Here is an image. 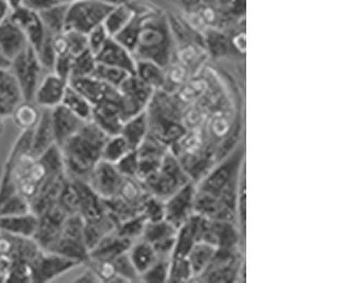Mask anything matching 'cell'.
Wrapping results in <instances>:
<instances>
[{
	"mask_svg": "<svg viewBox=\"0 0 352 283\" xmlns=\"http://www.w3.org/2000/svg\"><path fill=\"white\" fill-rule=\"evenodd\" d=\"M107 134L89 120L60 147L67 176L72 180L87 182L88 176L101 159L102 149Z\"/></svg>",
	"mask_w": 352,
	"mask_h": 283,
	"instance_id": "cell-1",
	"label": "cell"
},
{
	"mask_svg": "<svg viewBox=\"0 0 352 283\" xmlns=\"http://www.w3.org/2000/svg\"><path fill=\"white\" fill-rule=\"evenodd\" d=\"M135 61H151L166 68L173 60V39L166 19L143 6L141 27L133 51Z\"/></svg>",
	"mask_w": 352,
	"mask_h": 283,
	"instance_id": "cell-2",
	"label": "cell"
},
{
	"mask_svg": "<svg viewBox=\"0 0 352 283\" xmlns=\"http://www.w3.org/2000/svg\"><path fill=\"white\" fill-rule=\"evenodd\" d=\"M141 182L151 196L164 202L192 180L170 149L163 157L158 170Z\"/></svg>",
	"mask_w": 352,
	"mask_h": 283,
	"instance_id": "cell-3",
	"label": "cell"
},
{
	"mask_svg": "<svg viewBox=\"0 0 352 283\" xmlns=\"http://www.w3.org/2000/svg\"><path fill=\"white\" fill-rule=\"evenodd\" d=\"M9 70L16 78L23 100L33 101L35 90L46 72L39 63L36 51L28 45L16 58L11 61Z\"/></svg>",
	"mask_w": 352,
	"mask_h": 283,
	"instance_id": "cell-4",
	"label": "cell"
},
{
	"mask_svg": "<svg viewBox=\"0 0 352 283\" xmlns=\"http://www.w3.org/2000/svg\"><path fill=\"white\" fill-rule=\"evenodd\" d=\"M112 9V6L102 0H78L68 3L66 29L88 34L92 29L102 25Z\"/></svg>",
	"mask_w": 352,
	"mask_h": 283,
	"instance_id": "cell-5",
	"label": "cell"
},
{
	"mask_svg": "<svg viewBox=\"0 0 352 283\" xmlns=\"http://www.w3.org/2000/svg\"><path fill=\"white\" fill-rule=\"evenodd\" d=\"M84 219L80 214H72L65 220L60 238L50 251L60 253L84 264L89 258V251L84 237Z\"/></svg>",
	"mask_w": 352,
	"mask_h": 283,
	"instance_id": "cell-6",
	"label": "cell"
},
{
	"mask_svg": "<svg viewBox=\"0 0 352 283\" xmlns=\"http://www.w3.org/2000/svg\"><path fill=\"white\" fill-rule=\"evenodd\" d=\"M80 265L82 263L66 255L41 249L30 262L32 282H50Z\"/></svg>",
	"mask_w": 352,
	"mask_h": 283,
	"instance_id": "cell-7",
	"label": "cell"
},
{
	"mask_svg": "<svg viewBox=\"0 0 352 283\" xmlns=\"http://www.w3.org/2000/svg\"><path fill=\"white\" fill-rule=\"evenodd\" d=\"M118 90L121 94L125 120L145 111L156 92L135 74H129Z\"/></svg>",
	"mask_w": 352,
	"mask_h": 283,
	"instance_id": "cell-8",
	"label": "cell"
},
{
	"mask_svg": "<svg viewBox=\"0 0 352 283\" xmlns=\"http://www.w3.org/2000/svg\"><path fill=\"white\" fill-rule=\"evenodd\" d=\"M124 180L115 164L100 159L90 172L87 184L102 200H108L119 194Z\"/></svg>",
	"mask_w": 352,
	"mask_h": 283,
	"instance_id": "cell-9",
	"label": "cell"
},
{
	"mask_svg": "<svg viewBox=\"0 0 352 283\" xmlns=\"http://www.w3.org/2000/svg\"><path fill=\"white\" fill-rule=\"evenodd\" d=\"M195 194L196 184L188 182L178 191L164 200V220L179 229L195 214Z\"/></svg>",
	"mask_w": 352,
	"mask_h": 283,
	"instance_id": "cell-10",
	"label": "cell"
},
{
	"mask_svg": "<svg viewBox=\"0 0 352 283\" xmlns=\"http://www.w3.org/2000/svg\"><path fill=\"white\" fill-rule=\"evenodd\" d=\"M91 120L108 136L120 134L122 125L125 123V117L119 90H116L107 99L94 106Z\"/></svg>",
	"mask_w": 352,
	"mask_h": 283,
	"instance_id": "cell-11",
	"label": "cell"
},
{
	"mask_svg": "<svg viewBox=\"0 0 352 283\" xmlns=\"http://www.w3.org/2000/svg\"><path fill=\"white\" fill-rule=\"evenodd\" d=\"M178 229L165 220L146 222L141 239L149 242L158 257H172Z\"/></svg>",
	"mask_w": 352,
	"mask_h": 283,
	"instance_id": "cell-12",
	"label": "cell"
},
{
	"mask_svg": "<svg viewBox=\"0 0 352 283\" xmlns=\"http://www.w3.org/2000/svg\"><path fill=\"white\" fill-rule=\"evenodd\" d=\"M41 249L33 238L17 237L0 231V257L9 262L30 263Z\"/></svg>",
	"mask_w": 352,
	"mask_h": 283,
	"instance_id": "cell-13",
	"label": "cell"
},
{
	"mask_svg": "<svg viewBox=\"0 0 352 283\" xmlns=\"http://www.w3.org/2000/svg\"><path fill=\"white\" fill-rule=\"evenodd\" d=\"M68 84V81L54 72H47L35 90L33 102L41 109H54L62 104Z\"/></svg>",
	"mask_w": 352,
	"mask_h": 283,
	"instance_id": "cell-14",
	"label": "cell"
},
{
	"mask_svg": "<svg viewBox=\"0 0 352 283\" xmlns=\"http://www.w3.org/2000/svg\"><path fill=\"white\" fill-rule=\"evenodd\" d=\"M27 37L23 29L8 15L0 21V50L11 63L28 46Z\"/></svg>",
	"mask_w": 352,
	"mask_h": 283,
	"instance_id": "cell-15",
	"label": "cell"
},
{
	"mask_svg": "<svg viewBox=\"0 0 352 283\" xmlns=\"http://www.w3.org/2000/svg\"><path fill=\"white\" fill-rule=\"evenodd\" d=\"M96 62L108 66L117 67L131 74L135 72V60L133 53L120 44L113 37H110L105 46L96 56Z\"/></svg>",
	"mask_w": 352,
	"mask_h": 283,
	"instance_id": "cell-16",
	"label": "cell"
},
{
	"mask_svg": "<svg viewBox=\"0 0 352 283\" xmlns=\"http://www.w3.org/2000/svg\"><path fill=\"white\" fill-rule=\"evenodd\" d=\"M51 120L55 143L58 147H62L68 139L74 136V134L78 133V129L86 123L62 104L51 109Z\"/></svg>",
	"mask_w": 352,
	"mask_h": 283,
	"instance_id": "cell-17",
	"label": "cell"
},
{
	"mask_svg": "<svg viewBox=\"0 0 352 283\" xmlns=\"http://www.w3.org/2000/svg\"><path fill=\"white\" fill-rule=\"evenodd\" d=\"M78 190V214L84 221L101 219L107 213L105 202L90 188L85 180H74Z\"/></svg>",
	"mask_w": 352,
	"mask_h": 283,
	"instance_id": "cell-18",
	"label": "cell"
},
{
	"mask_svg": "<svg viewBox=\"0 0 352 283\" xmlns=\"http://www.w3.org/2000/svg\"><path fill=\"white\" fill-rule=\"evenodd\" d=\"M55 145L56 143L51 120V109H41V118L32 131L30 155L35 158L41 157Z\"/></svg>",
	"mask_w": 352,
	"mask_h": 283,
	"instance_id": "cell-19",
	"label": "cell"
},
{
	"mask_svg": "<svg viewBox=\"0 0 352 283\" xmlns=\"http://www.w3.org/2000/svg\"><path fill=\"white\" fill-rule=\"evenodd\" d=\"M38 225V216L34 212L0 217V231L17 235L33 238Z\"/></svg>",
	"mask_w": 352,
	"mask_h": 283,
	"instance_id": "cell-20",
	"label": "cell"
},
{
	"mask_svg": "<svg viewBox=\"0 0 352 283\" xmlns=\"http://www.w3.org/2000/svg\"><path fill=\"white\" fill-rule=\"evenodd\" d=\"M69 84L82 94L92 106L98 105L104 100L107 99L112 92L118 88L111 87L108 84L104 83L101 80L94 76H86V78H72Z\"/></svg>",
	"mask_w": 352,
	"mask_h": 283,
	"instance_id": "cell-21",
	"label": "cell"
},
{
	"mask_svg": "<svg viewBox=\"0 0 352 283\" xmlns=\"http://www.w3.org/2000/svg\"><path fill=\"white\" fill-rule=\"evenodd\" d=\"M148 132V117H147L146 109H145V111L125 120L120 134L127 141L131 150H137L138 147L147 136Z\"/></svg>",
	"mask_w": 352,
	"mask_h": 283,
	"instance_id": "cell-22",
	"label": "cell"
},
{
	"mask_svg": "<svg viewBox=\"0 0 352 283\" xmlns=\"http://www.w3.org/2000/svg\"><path fill=\"white\" fill-rule=\"evenodd\" d=\"M133 242L120 237L116 231L105 235L89 253V258L113 260L116 257L129 251Z\"/></svg>",
	"mask_w": 352,
	"mask_h": 283,
	"instance_id": "cell-23",
	"label": "cell"
},
{
	"mask_svg": "<svg viewBox=\"0 0 352 283\" xmlns=\"http://www.w3.org/2000/svg\"><path fill=\"white\" fill-rule=\"evenodd\" d=\"M216 251H217V247L208 242L197 241L192 245V249L186 255V258H188L192 271V275H194L192 281H197V279L206 272L208 265L213 260Z\"/></svg>",
	"mask_w": 352,
	"mask_h": 283,
	"instance_id": "cell-24",
	"label": "cell"
},
{
	"mask_svg": "<svg viewBox=\"0 0 352 283\" xmlns=\"http://www.w3.org/2000/svg\"><path fill=\"white\" fill-rule=\"evenodd\" d=\"M129 259L137 271L139 277L146 272L153 263L158 259L156 251L149 242L143 239H138L131 243L129 251Z\"/></svg>",
	"mask_w": 352,
	"mask_h": 283,
	"instance_id": "cell-25",
	"label": "cell"
},
{
	"mask_svg": "<svg viewBox=\"0 0 352 283\" xmlns=\"http://www.w3.org/2000/svg\"><path fill=\"white\" fill-rule=\"evenodd\" d=\"M41 115V109L33 101L19 102L13 112L11 117L13 119L14 125H16L21 132L31 131L34 129L35 125L38 123Z\"/></svg>",
	"mask_w": 352,
	"mask_h": 283,
	"instance_id": "cell-26",
	"label": "cell"
},
{
	"mask_svg": "<svg viewBox=\"0 0 352 283\" xmlns=\"http://www.w3.org/2000/svg\"><path fill=\"white\" fill-rule=\"evenodd\" d=\"M63 224L48 219L45 216H39L38 225L33 239L41 249L50 251L60 238Z\"/></svg>",
	"mask_w": 352,
	"mask_h": 283,
	"instance_id": "cell-27",
	"label": "cell"
},
{
	"mask_svg": "<svg viewBox=\"0 0 352 283\" xmlns=\"http://www.w3.org/2000/svg\"><path fill=\"white\" fill-rule=\"evenodd\" d=\"M68 3H60L38 13L39 19L47 32L60 34L66 29V15Z\"/></svg>",
	"mask_w": 352,
	"mask_h": 283,
	"instance_id": "cell-28",
	"label": "cell"
},
{
	"mask_svg": "<svg viewBox=\"0 0 352 283\" xmlns=\"http://www.w3.org/2000/svg\"><path fill=\"white\" fill-rule=\"evenodd\" d=\"M135 74L155 90H161L164 85L165 68L151 61H135Z\"/></svg>",
	"mask_w": 352,
	"mask_h": 283,
	"instance_id": "cell-29",
	"label": "cell"
},
{
	"mask_svg": "<svg viewBox=\"0 0 352 283\" xmlns=\"http://www.w3.org/2000/svg\"><path fill=\"white\" fill-rule=\"evenodd\" d=\"M62 105L84 121L91 120L94 106L82 94L74 90L70 84H68V87L65 92Z\"/></svg>",
	"mask_w": 352,
	"mask_h": 283,
	"instance_id": "cell-30",
	"label": "cell"
},
{
	"mask_svg": "<svg viewBox=\"0 0 352 283\" xmlns=\"http://www.w3.org/2000/svg\"><path fill=\"white\" fill-rule=\"evenodd\" d=\"M135 14V11L131 3L116 6L112 7L106 17L103 23L104 27L110 36L113 37L133 19Z\"/></svg>",
	"mask_w": 352,
	"mask_h": 283,
	"instance_id": "cell-31",
	"label": "cell"
},
{
	"mask_svg": "<svg viewBox=\"0 0 352 283\" xmlns=\"http://www.w3.org/2000/svg\"><path fill=\"white\" fill-rule=\"evenodd\" d=\"M131 150L129 143L121 134L112 135L108 137L107 140L104 143L101 159L108 161L110 164H116Z\"/></svg>",
	"mask_w": 352,
	"mask_h": 283,
	"instance_id": "cell-32",
	"label": "cell"
},
{
	"mask_svg": "<svg viewBox=\"0 0 352 283\" xmlns=\"http://www.w3.org/2000/svg\"><path fill=\"white\" fill-rule=\"evenodd\" d=\"M146 222L142 213L135 214L133 217L120 222L116 227V233L124 239L131 242L135 241L142 237Z\"/></svg>",
	"mask_w": 352,
	"mask_h": 283,
	"instance_id": "cell-33",
	"label": "cell"
},
{
	"mask_svg": "<svg viewBox=\"0 0 352 283\" xmlns=\"http://www.w3.org/2000/svg\"><path fill=\"white\" fill-rule=\"evenodd\" d=\"M0 100H7L16 105L23 101L19 83L9 68H0Z\"/></svg>",
	"mask_w": 352,
	"mask_h": 283,
	"instance_id": "cell-34",
	"label": "cell"
},
{
	"mask_svg": "<svg viewBox=\"0 0 352 283\" xmlns=\"http://www.w3.org/2000/svg\"><path fill=\"white\" fill-rule=\"evenodd\" d=\"M96 64H98V62H96V56L89 49L80 53L78 56H74L70 80L72 78L91 76L94 74V70H96Z\"/></svg>",
	"mask_w": 352,
	"mask_h": 283,
	"instance_id": "cell-35",
	"label": "cell"
},
{
	"mask_svg": "<svg viewBox=\"0 0 352 283\" xmlns=\"http://www.w3.org/2000/svg\"><path fill=\"white\" fill-rule=\"evenodd\" d=\"M170 258L172 257H158L146 272L140 276V281L148 283L168 282Z\"/></svg>",
	"mask_w": 352,
	"mask_h": 283,
	"instance_id": "cell-36",
	"label": "cell"
},
{
	"mask_svg": "<svg viewBox=\"0 0 352 283\" xmlns=\"http://www.w3.org/2000/svg\"><path fill=\"white\" fill-rule=\"evenodd\" d=\"M129 72L120 70L117 67L108 66V65L96 64L92 76L101 80L104 83L108 84L111 87L119 88L125 78L129 76Z\"/></svg>",
	"mask_w": 352,
	"mask_h": 283,
	"instance_id": "cell-37",
	"label": "cell"
},
{
	"mask_svg": "<svg viewBox=\"0 0 352 283\" xmlns=\"http://www.w3.org/2000/svg\"><path fill=\"white\" fill-rule=\"evenodd\" d=\"M192 280H194V275L188 258L172 255L168 282H188Z\"/></svg>",
	"mask_w": 352,
	"mask_h": 283,
	"instance_id": "cell-38",
	"label": "cell"
},
{
	"mask_svg": "<svg viewBox=\"0 0 352 283\" xmlns=\"http://www.w3.org/2000/svg\"><path fill=\"white\" fill-rule=\"evenodd\" d=\"M31 211L30 200L21 196L19 192L9 196L7 200L0 205V217L7 216H16V214L27 213Z\"/></svg>",
	"mask_w": 352,
	"mask_h": 283,
	"instance_id": "cell-39",
	"label": "cell"
},
{
	"mask_svg": "<svg viewBox=\"0 0 352 283\" xmlns=\"http://www.w3.org/2000/svg\"><path fill=\"white\" fill-rule=\"evenodd\" d=\"M36 54L45 72H52L53 66H54L55 60H56V53H55L54 46H53L52 34L47 32L44 42L41 45L38 50L36 51Z\"/></svg>",
	"mask_w": 352,
	"mask_h": 283,
	"instance_id": "cell-40",
	"label": "cell"
},
{
	"mask_svg": "<svg viewBox=\"0 0 352 283\" xmlns=\"http://www.w3.org/2000/svg\"><path fill=\"white\" fill-rule=\"evenodd\" d=\"M5 282H32L30 263L25 261L10 262Z\"/></svg>",
	"mask_w": 352,
	"mask_h": 283,
	"instance_id": "cell-41",
	"label": "cell"
},
{
	"mask_svg": "<svg viewBox=\"0 0 352 283\" xmlns=\"http://www.w3.org/2000/svg\"><path fill=\"white\" fill-rule=\"evenodd\" d=\"M141 213L147 222H157L164 220V202L148 194L143 202Z\"/></svg>",
	"mask_w": 352,
	"mask_h": 283,
	"instance_id": "cell-42",
	"label": "cell"
},
{
	"mask_svg": "<svg viewBox=\"0 0 352 283\" xmlns=\"http://www.w3.org/2000/svg\"><path fill=\"white\" fill-rule=\"evenodd\" d=\"M115 165L124 178H137L139 171V155L137 150L129 151Z\"/></svg>",
	"mask_w": 352,
	"mask_h": 283,
	"instance_id": "cell-43",
	"label": "cell"
},
{
	"mask_svg": "<svg viewBox=\"0 0 352 283\" xmlns=\"http://www.w3.org/2000/svg\"><path fill=\"white\" fill-rule=\"evenodd\" d=\"M64 36L66 39L69 54L72 56H78L80 53L88 49L87 34L76 30H65Z\"/></svg>",
	"mask_w": 352,
	"mask_h": 283,
	"instance_id": "cell-44",
	"label": "cell"
},
{
	"mask_svg": "<svg viewBox=\"0 0 352 283\" xmlns=\"http://www.w3.org/2000/svg\"><path fill=\"white\" fill-rule=\"evenodd\" d=\"M109 33L106 30L103 23L92 29L87 34L88 49L96 56L100 50L105 46L108 39H110Z\"/></svg>",
	"mask_w": 352,
	"mask_h": 283,
	"instance_id": "cell-45",
	"label": "cell"
},
{
	"mask_svg": "<svg viewBox=\"0 0 352 283\" xmlns=\"http://www.w3.org/2000/svg\"><path fill=\"white\" fill-rule=\"evenodd\" d=\"M208 45L210 52L213 53L214 56H221L227 54L230 42L221 33L214 32L208 35Z\"/></svg>",
	"mask_w": 352,
	"mask_h": 283,
	"instance_id": "cell-46",
	"label": "cell"
},
{
	"mask_svg": "<svg viewBox=\"0 0 352 283\" xmlns=\"http://www.w3.org/2000/svg\"><path fill=\"white\" fill-rule=\"evenodd\" d=\"M72 60H74V56L70 54H62V56H56L52 72L69 82L70 76H72Z\"/></svg>",
	"mask_w": 352,
	"mask_h": 283,
	"instance_id": "cell-47",
	"label": "cell"
},
{
	"mask_svg": "<svg viewBox=\"0 0 352 283\" xmlns=\"http://www.w3.org/2000/svg\"><path fill=\"white\" fill-rule=\"evenodd\" d=\"M60 3V0H23L21 6L38 14L41 12Z\"/></svg>",
	"mask_w": 352,
	"mask_h": 283,
	"instance_id": "cell-48",
	"label": "cell"
},
{
	"mask_svg": "<svg viewBox=\"0 0 352 283\" xmlns=\"http://www.w3.org/2000/svg\"><path fill=\"white\" fill-rule=\"evenodd\" d=\"M74 282L98 283L100 280H98V277L94 274V271L90 269L89 267L86 266L85 271L80 273L76 278L74 279Z\"/></svg>",
	"mask_w": 352,
	"mask_h": 283,
	"instance_id": "cell-49",
	"label": "cell"
},
{
	"mask_svg": "<svg viewBox=\"0 0 352 283\" xmlns=\"http://www.w3.org/2000/svg\"><path fill=\"white\" fill-rule=\"evenodd\" d=\"M102 1L112 6V7H116V6L120 5H129V3H135L138 0H102Z\"/></svg>",
	"mask_w": 352,
	"mask_h": 283,
	"instance_id": "cell-50",
	"label": "cell"
},
{
	"mask_svg": "<svg viewBox=\"0 0 352 283\" xmlns=\"http://www.w3.org/2000/svg\"><path fill=\"white\" fill-rule=\"evenodd\" d=\"M7 1L8 5L10 6V8L14 9V8L19 7L23 3V0H6Z\"/></svg>",
	"mask_w": 352,
	"mask_h": 283,
	"instance_id": "cell-51",
	"label": "cell"
},
{
	"mask_svg": "<svg viewBox=\"0 0 352 283\" xmlns=\"http://www.w3.org/2000/svg\"><path fill=\"white\" fill-rule=\"evenodd\" d=\"M186 7H194V6L198 5L200 3V0H181Z\"/></svg>",
	"mask_w": 352,
	"mask_h": 283,
	"instance_id": "cell-52",
	"label": "cell"
},
{
	"mask_svg": "<svg viewBox=\"0 0 352 283\" xmlns=\"http://www.w3.org/2000/svg\"><path fill=\"white\" fill-rule=\"evenodd\" d=\"M60 3H74V1H78V0H60Z\"/></svg>",
	"mask_w": 352,
	"mask_h": 283,
	"instance_id": "cell-53",
	"label": "cell"
}]
</instances>
